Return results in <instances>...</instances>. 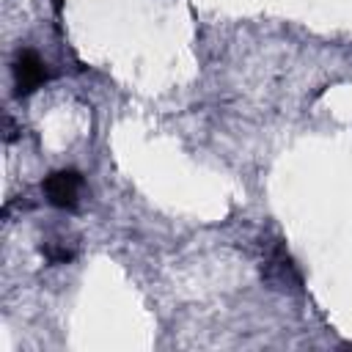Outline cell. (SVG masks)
I'll return each instance as SVG.
<instances>
[{"mask_svg":"<svg viewBox=\"0 0 352 352\" xmlns=\"http://www.w3.org/2000/svg\"><path fill=\"white\" fill-rule=\"evenodd\" d=\"M80 192H82V176L72 168L55 170L44 179V195L58 209H77Z\"/></svg>","mask_w":352,"mask_h":352,"instance_id":"6da1fadb","label":"cell"},{"mask_svg":"<svg viewBox=\"0 0 352 352\" xmlns=\"http://www.w3.org/2000/svg\"><path fill=\"white\" fill-rule=\"evenodd\" d=\"M44 256L50 258V261H55V264H63V261H69L72 256H74V250L63 242V239H58V242H50V245H44Z\"/></svg>","mask_w":352,"mask_h":352,"instance_id":"3957f363","label":"cell"},{"mask_svg":"<svg viewBox=\"0 0 352 352\" xmlns=\"http://www.w3.org/2000/svg\"><path fill=\"white\" fill-rule=\"evenodd\" d=\"M50 80V66L38 58V52L33 50H19L14 58V85L19 96L33 94L36 88H41Z\"/></svg>","mask_w":352,"mask_h":352,"instance_id":"7a4b0ae2","label":"cell"}]
</instances>
